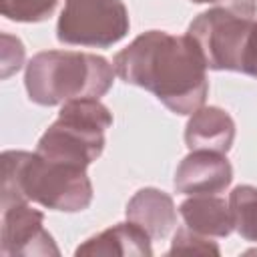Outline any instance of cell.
<instances>
[{
    "label": "cell",
    "instance_id": "obj_10",
    "mask_svg": "<svg viewBox=\"0 0 257 257\" xmlns=\"http://www.w3.org/2000/svg\"><path fill=\"white\" fill-rule=\"evenodd\" d=\"M235 141V120L219 106L197 108L185 126V145L189 151L229 153Z\"/></svg>",
    "mask_w": 257,
    "mask_h": 257
},
{
    "label": "cell",
    "instance_id": "obj_5",
    "mask_svg": "<svg viewBox=\"0 0 257 257\" xmlns=\"http://www.w3.org/2000/svg\"><path fill=\"white\" fill-rule=\"evenodd\" d=\"M257 16V0H217L193 18L187 34L199 46L207 68L241 70V52Z\"/></svg>",
    "mask_w": 257,
    "mask_h": 257
},
{
    "label": "cell",
    "instance_id": "obj_2",
    "mask_svg": "<svg viewBox=\"0 0 257 257\" xmlns=\"http://www.w3.org/2000/svg\"><path fill=\"white\" fill-rule=\"evenodd\" d=\"M86 169L28 151L2 153V209L12 203H38L44 209L78 213L92 203Z\"/></svg>",
    "mask_w": 257,
    "mask_h": 257
},
{
    "label": "cell",
    "instance_id": "obj_8",
    "mask_svg": "<svg viewBox=\"0 0 257 257\" xmlns=\"http://www.w3.org/2000/svg\"><path fill=\"white\" fill-rule=\"evenodd\" d=\"M233 181V167L225 153L191 151L175 171V191L181 195H217Z\"/></svg>",
    "mask_w": 257,
    "mask_h": 257
},
{
    "label": "cell",
    "instance_id": "obj_16",
    "mask_svg": "<svg viewBox=\"0 0 257 257\" xmlns=\"http://www.w3.org/2000/svg\"><path fill=\"white\" fill-rule=\"evenodd\" d=\"M0 38H2V78H8L22 68L26 50L18 36L2 32Z\"/></svg>",
    "mask_w": 257,
    "mask_h": 257
},
{
    "label": "cell",
    "instance_id": "obj_11",
    "mask_svg": "<svg viewBox=\"0 0 257 257\" xmlns=\"http://www.w3.org/2000/svg\"><path fill=\"white\" fill-rule=\"evenodd\" d=\"M151 237L133 221L116 223L76 247L74 255H120V257H149L153 255Z\"/></svg>",
    "mask_w": 257,
    "mask_h": 257
},
{
    "label": "cell",
    "instance_id": "obj_4",
    "mask_svg": "<svg viewBox=\"0 0 257 257\" xmlns=\"http://www.w3.org/2000/svg\"><path fill=\"white\" fill-rule=\"evenodd\" d=\"M112 126V112L98 98H74L60 106L58 118L44 131L36 153L86 169L104 151V133Z\"/></svg>",
    "mask_w": 257,
    "mask_h": 257
},
{
    "label": "cell",
    "instance_id": "obj_14",
    "mask_svg": "<svg viewBox=\"0 0 257 257\" xmlns=\"http://www.w3.org/2000/svg\"><path fill=\"white\" fill-rule=\"evenodd\" d=\"M58 0H0L2 14L12 22H42L52 16Z\"/></svg>",
    "mask_w": 257,
    "mask_h": 257
},
{
    "label": "cell",
    "instance_id": "obj_1",
    "mask_svg": "<svg viewBox=\"0 0 257 257\" xmlns=\"http://www.w3.org/2000/svg\"><path fill=\"white\" fill-rule=\"evenodd\" d=\"M112 66L122 82L153 92L175 114H193L209 94L207 62L189 34L143 32L114 54Z\"/></svg>",
    "mask_w": 257,
    "mask_h": 257
},
{
    "label": "cell",
    "instance_id": "obj_13",
    "mask_svg": "<svg viewBox=\"0 0 257 257\" xmlns=\"http://www.w3.org/2000/svg\"><path fill=\"white\" fill-rule=\"evenodd\" d=\"M229 209L235 231L251 243H257V187L237 185L229 193Z\"/></svg>",
    "mask_w": 257,
    "mask_h": 257
},
{
    "label": "cell",
    "instance_id": "obj_9",
    "mask_svg": "<svg viewBox=\"0 0 257 257\" xmlns=\"http://www.w3.org/2000/svg\"><path fill=\"white\" fill-rule=\"evenodd\" d=\"M126 219L139 225L151 239H163L177 225V207L169 193L145 187L126 203Z\"/></svg>",
    "mask_w": 257,
    "mask_h": 257
},
{
    "label": "cell",
    "instance_id": "obj_15",
    "mask_svg": "<svg viewBox=\"0 0 257 257\" xmlns=\"http://www.w3.org/2000/svg\"><path fill=\"white\" fill-rule=\"evenodd\" d=\"M175 253H203V255L213 253V255H219L221 249L213 241V237L201 235V233H197L185 225V227H179L175 237H173L169 255H175Z\"/></svg>",
    "mask_w": 257,
    "mask_h": 257
},
{
    "label": "cell",
    "instance_id": "obj_18",
    "mask_svg": "<svg viewBox=\"0 0 257 257\" xmlns=\"http://www.w3.org/2000/svg\"><path fill=\"white\" fill-rule=\"evenodd\" d=\"M191 2H195V4H215L217 0H191Z\"/></svg>",
    "mask_w": 257,
    "mask_h": 257
},
{
    "label": "cell",
    "instance_id": "obj_17",
    "mask_svg": "<svg viewBox=\"0 0 257 257\" xmlns=\"http://www.w3.org/2000/svg\"><path fill=\"white\" fill-rule=\"evenodd\" d=\"M253 78H257V18L249 28V34L245 38L243 44V52H241V70Z\"/></svg>",
    "mask_w": 257,
    "mask_h": 257
},
{
    "label": "cell",
    "instance_id": "obj_7",
    "mask_svg": "<svg viewBox=\"0 0 257 257\" xmlns=\"http://www.w3.org/2000/svg\"><path fill=\"white\" fill-rule=\"evenodd\" d=\"M0 251L6 257H46L60 255L52 235L44 229V213L30 203H12L2 209Z\"/></svg>",
    "mask_w": 257,
    "mask_h": 257
},
{
    "label": "cell",
    "instance_id": "obj_3",
    "mask_svg": "<svg viewBox=\"0 0 257 257\" xmlns=\"http://www.w3.org/2000/svg\"><path fill=\"white\" fill-rule=\"evenodd\" d=\"M114 66L98 54L78 50H42L24 72L28 98L40 106H56L74 98H100L114 80Z\"/></svg>",
    "mask_w": 257,
    "mask_h": 257
},
{
    "label": "cell",
    "instance_id": "obj_6",
    "mask_svg": "<svg viewBox=\"0 0 257 257\" xmlns=\"http://www.w3.org/2000/svg\"><path fill=\"white\" fill-rule=\"evenodd\" d=\"M131 28L122 0H64L56 22V38L70 46L108 48Z\"/></svg>",
    "mask_w": 257,
    "mask_h": 257
},
{
    "label": "cell",
    "instance_id": "obj_12",
    "mask_svg": "<svg viewBox=\"0 0 257 257\" xmlns=\"http://www.w3.org/2000/svg\"><path fill=\"white\" fill-rule=\"evenodd\" d=\"M179 213L189 229L207 237H229L235 231L229 203L217 195H189Z\"/></svg>",
    "mask_w": 257,
    "mask_h": 257
}]
</instances>
